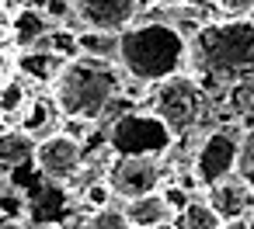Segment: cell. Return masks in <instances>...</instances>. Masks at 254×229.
<instances>
[{
    "mask_svg": "<svg viewBox=\"0 0 254 229\" xmlns=\"http://www.w3.org/2000/svg\"><path fill=\"white\" fill-rule=\"evenodd\" d=\"M188 59L198 70V80H223L226 87L254 77V25L240 21H205L188 42Z\"/></svg>",
    "mask_w": 254,
    "mask_h": 229,
    "instance_id": "cell-1",
    "label": "cell"
},
{
    "mask_svg": "<svg viewBox=\"0 0 254 229\" xmlns=\"http://www.w3.org/2000/svg\"><path fill=\"white\" fill-rule=\"evenodd\" d=\"M188 59L185 35L167 21H136L119 32V63L136 84H164Z\"/></svg>",
    "mask_w": 254,
    "mask_h": 229,
    "instance_id": "cell-2",
    "label": "cell"
},
{
    "mask_svg": "<svg viewBox=\"0 0 254 229\" xmlns=\"http://www.w3.org/2000/svg\"><path fill=\"white\" fill-rule=\"evenodd\" d=\"M119 94H122V77H119L115 63L91 59V56L70 59L53 84V101H56L60 115L80 118V122H98L115 104Z\"/></svg>",
    "mask_w": 254,
    "mask_h": 229,
    "instance_id": "cell-3",
    "label": "cell"
},
{
    "mask_svg": "<svg viewBox=\"0 0 254 229\" xmlns=\"http://www.w3.org/2000/svg\"><path fill=\"white\" fill-rule=\"evenodd\" d=\"M150 115L171 132V139L188 136L209 115V101H205L202 80L191 77V73H178V77L164 80L157 87L153 101H150Z\"/></svg>",
    "mask_w": 254,
    "mask_h": 229,
    "instance_id": "cell-4",
    "label": "cell"
},
{
    "mask_svg": "<svg viewBox=\"0 0 254 229\" xmlns=\"http://www.w3.org/2000/svg\"><path fill=\"white\" fill-rule=\"evenodd\" d=\"M171 132L150 111H126L108 129V153L112 156H160L171 149Z\"/></svg>",
    "mask_w": 254,
    "mask_h": 229,
    "instance_id": "cell-5",
    "label": "cell"
},
{
    "mask_svg": "<svg viewBox=\"0 0 254 229\" xmlns=\"http://www.w3.org/2000/svg\"><path fill=\"white\" fill-rule=\"evenodd\" d=\"M240 136H244V132H240L237 125H219V129H212V132L202 139V146H198V153H195V163H191V174H195L198 184L212 187V184L233 177Z\"/></svg>",
    "mask_w": 254,
    "mask_h": 229,
    "instance_id": "cell-6",
    "label": "cell"
},
{
    "mask_svg": "<svg viewBox=\"0 0 254 229\" xmlns=\"http://www.w3.org/2000/svg\"><path fill=\"white\" fill-rule=\"evenodd\" d=\"M160 160L157 156H115L105 181L112 187V194L126 198V201H136V198H146V194H157L160 187Z\"/></svg>",
    "mask_w": 254,
    "mask_h": 229,
    "instance_id": "cell-7",
    "label": "cell"
},
{
    "mask_svg": "<svg viewBox=\"0 0 254 229\" xmlns=\"http://www.w3.org/2000/svg\"><path fill=\"white\" fill-rule=\"evenodd\" d=\"M70 7L91 32L119 35L136 25L139 11L153 7V0H70Z\"/></svg>",
    "mask_w": 254,
    "mask_h": 229,
    "instance_id": "cell-8",
    "label": "cell"
},
{
    "mask_svg": "<svg viewBox=\"0 0 254 229\" xmlns=\"http://www.w3.org/2000/svg\"><path fill=\"white\" fill-rule=\"evenodd\" d=\"M35 170L46 177V181H53V184H63V181H73L77 177V170H80V163H84V149L70 139V136H63V132H53V136H46V139H39L35 142Z\"/></svg>",
    "mask_w": 254,
    "mask_h": 229,
    "instance_id": "cell-9",
    "label": "cell"
},
{
    "mask_svg": "<svg viewBox=\"0 0 254 229\" xmlns=\"http://www.w3.org/2000/svg\"><path fill=\"white\" fill-rule=\"evenodd\" d=\"M70 198H73V194H70L63 184H53V181L42 177V184L25 198V212H28V219H32L35 226H56V222L66 215Z\"/></svg>",
    "mask_w": 254,
    "mask_h": 229,
    "instance_id": "cell-10",
    "label": "cell"
},
{
    "mask_svg": "<svg viewBox=\"0 0 254 229\" xmlns=\"http://www.w3.org/2000/svg\"><path fill=\"white\" fill-rule=\"evenodd\" d=\"M209 191V208L219 215V222L226 226V222H237V219H247V212H251V191L237 181V177H226V181H219V184H212V187H205Z\"/></svg>",
    "mask_w": 254,
    "mask_h": 229,
    "instance_id": "cell-11",
    "label": "cell"
},
{
    "mask_svg": "<svg viewBox=\"0 0 254 229\" xmlns=\"http://www.w3.org/2000/svg\"><path fill=\"white\" fill-rule=\"evenodd\" d=\"M35 156V139L25 136L21 129H4L0 132V177H11L18 170H25Z\"/></svg>",
    "mask_w": 254,
    "mask_h": 229,
    "instance_id": "cell-12",
    "label": "cell"
},
{
    "mask_svg": "<svg viewBox=\"0 0 254 229\" xmlns=\"http://www.w3.org/2000/svg\"><path fill=\"white\" fill-rule=\"evenodd\" d=\"M66 66V59H60L56 52H49L46 46L42 49H28L14 59V70L21 80H35V84H56L60 70Z\"/></svg>",
    "mask_w": 254,
    "mask_h": 229,
    "instance_id": "cell-13",
    "label": "cell"
},
{
    "mask_svg": "<svg viewBox=\"0 0 254 229\" xmlns=\"http://www.w3.org/2000/svg\"><path fill=\"white\" fill-rule=\"evenodd\" d=\"M60 108H56V101L53 97H32L28 104H25V118H21V132L25 136H32L35 142L39 139H46V136H53V132H60Z\"/></svg>",
    "mask_w": 254,
    "mask_h": 229,
    "instance_id": "cell-14",
    "label": "cell"
},
{
    "mask_svg": "<svg viewBox=\"0 0 254 229\" xmlns=\"http://www.w3.org/2000/svg\"><path fill=\"white\" fill-rule=\"evenodd\" d=\"M122 212H126V219H129L132 229H157V226H167V219H171V208H167V201H164L160 191L129 201Z\"/></svg>",
    "mask_w": 254,
    "mask_h": 229,
    "instance_id": "cell-15",
    "label": "cell"
},
{
    "mask_svg": "<svg viewBox=\"0 0 254 229\" xmlns=\"http://www.w3.org/2000/svg\"><path fill=\"white\" fill-rule=\"evenodd\" d=\"M49 35V21H46V14L42 11H28V7H18L14 11V18H11V39H14V46L18 49H35V42L39 39H46Z\"/></svg>",
    "mask_w": 254,
    "mask_h": 229,
    "instance_id": "cell-16",
    "label": "cell"
},
{
    "mask_svg": "<svg viewBox=\"0 0 254 229\" xmlns=\"http://www.w3.org/2000/svg\"><path fill=\"white\" fill-rule=\"evenodd\" d=\"M226 104H230V111L240 118V132H244V129H254V77H244V80L230 84Z\"/></svg>",
    "mask_w": 254,
    "mask_h": 229,
    "instance_id": "cell-17",
    "label": "cell"
},
{
    "mask_svg": "<svg viewBox=\"0 0 254 229\" xmlns=\"http://www.w3.org/2000/svg\"><path fill=\"white\" fill-rule=\"evenodd\" d=\"M171 229H223V222H219V215H216L205 201L191 198V201L178 212V219H174Z\"/></svg>",
    "mask_w": 254,
    "mask_h": 229,
    "instance_id": "cell-18",
    "label": "cell"
},
{
    "mask_svg": "<svg viewBox=\"0 0 254 229\" xmlns=\"http://www.w3.org/2000/svg\"><path fill=\"white\" fill-rule=\"evenodd\" d=\"M77 52L91 56V59H105L112 63L119 56V35H105V32H80L77 35Z\"/></svg>",
    "mask_w": 254,
    "mask_h": 229,
    "instance_id": "cell-19",
    "label": "cell"
},
{
    "mask_svg": "<svg viewBox=\"0 0 254 229\" xmlns=\"http://www.w3.org/2000/svg\"><path fill=\"white\" fill-rule=\"evenodd\" d=\"M233 177L254 194V129H244V136H240V149H237Z\"/></svg>",
    "mask_w": 254,
    "mask_h": 229,
    "instance_id": "cell-20",
    "label": "cell"
},
{
    "mask_svg": "<svg viewBox=\"0 0 254 229\" xmlns=\"http://www.w3.org/2000/svg\"><path fill=\"white\" fill-rule=\"evenodd\" d=\"M25 104H28L25 80L21 77L4 80V87H0V115H18V111H25Z\"/></svg>",
    "mask_w": 254,
    "mask_h": 229,
    "instance_id": "cell-21",
    "label": "cell"
},
{
    "mask_svg": "<svg viewBox=\"0 0 254 229\" xmlns=\"http://www.w3.org/2000/svg\"><path fill=\"white\" fill-rule=\"evenodd\" d=\"M80 229H132V226H129V219H126V212H122V208L108 205V208L91 212V215L80 222Z\"/></svg>",
    "mask_w": 254,
    "mask_h": 229,
    "instance_id": "cell-22",
    "label": "cell"
},
{
    "mask_svg": "<svg viewBox=\"0 0 254 229\" xmlns=\"http://www.w3.org/2000/svg\"><path fill=\"white\" fill-rule=\"evenodd\" d=\"M112 198H115V194H112L108 181H94V184H87V187H84V201H87V208H91V212L108 208V201H112Z\"/></svg>",
    "mask_w": 254,
    "mask_h": 229,
    "instance_id": "cell-23",
    "label": "cell"
},
{
    "mask_svg": "<svg viewBox=\"0 0 254 229\" xmlns=\"http://www.w3.org/2000/svg\"><path fill=\"white\" fill-rule=\"evenodd\" d=\"M60 132H63V136H70V139H73V142L80 146V142H84V139H87V136L94 132V122H80V118H63V129H60Z\"/></svg>",
    "mask_w": 254,
    "mask_h": 229,
    "instance_id": "cell-24",
    "label": "cell"
},
{
    "mask_svg": "<svg viewBox=\"0 0 254 229\" xmlns=\"http://www.w3.org/2000/svg\"><path fill=\"white\" fill-rule=\"evenodd\" d=\"M160 194H164V201H167V208H171V212H181V208L191 201V198H188V191H185V187H178V184H167Z\"/></svg>",
    "mask_w": 254,
    "mask_h": 229,
    "instance_id": "cell-25",
    "label": "cell"
},
{
    "mask_svg": "<svg viewBox=\"0 0 254 229\" xmlns=\"http://www.w3.org/2000/svg\"><path fill=\"white\" fill-rule=\"evenodd\" d=\"M219 7L230 14V21H240L244 14L254 11V0H219Z\"/></svg>",
    "mask_w": 254,
    "mask_h": 229,
    "instance_id": "cell-26",
    "label": "cell"
},
{
    "mask_svg": "<svg viewBox=\"0 0 254 229\" xmlns=\"http://www.w3.org/2000/svg\"><path fill=\"white\" fill-rule=\"evenodd\" d=\"M223 229H254V219L247 215V219H237V222H226Z\"/></svg>",
    "mask_w": 254,
    "mask_h": 229,
    "instance_id": "cell-27",
    "label": "cell"
},
{
    "mask_svg": "<svg viewBox=\"0 0 254 229\" xmlns=\"http://www.w3.org/2000/svg\"><path fill=\"white\" fill-rule=\"evenodd\" d=\"M0 229H21L18 219H7V215H0Z\"/></svg>",
    "mask_w": 254,
    "mask_h": 229,
    "instance_id": "cell-28",
    "label": "cell"
},
{
    "mask_svg": "<svg viewBox=\"0 0 254 229\" xmlns=\"http://www.w3.org/2000/svg\"><path fill=\"white\" fill-rule=\"evenodd\" d=\"M11 32V18H4V14H0V42H4V35Z\"/></svg>",
    "mask_w": 254,
    "mask_h": 229,
    "instance_id": "cell-29",
    "label": "cell"
},
{
    "mask_svg": "<svg viewBox=\"0 0 254 229\" xmlns=\"http://www.w3.org/2000/svg\"><path fill=\"white\" fill-rule=\"evenodd\" d=\"M0 187H4V184H0Z\"/></svg>",
    "mask_w": 254,
    "mask_h": 229,
    "instance_id": "cell-30",
    "label": "cell"
},
{
    "mask_svg": "<svg viewBox=\"0 0 254 229\" xmlns=\"http://www.w3.org/2000/svg\"><path fill=\"white\" fill-rule=\"evenodd\" d=\"M0 118H4V115H0Z\"/></svg>",
    "mask_w": 254,
    "mask_h": 229,
    "instance_id": "cell-31",
    "label": "cell"
},
{
    "mask_svg": "<svg viewBox=\"0 0 254 229\" xmlns=\"http://www.w3.org/2000/svg\"><path fill=\"white\" fill-rule=\"evenodd\" d=\"M251 219H254V215H251Z\"/></svg>",
    "mask_w": 254,
    "mask_h": 229,
    "instance_id": "cell-32",
    "label": "cell"
}]
</instances>
